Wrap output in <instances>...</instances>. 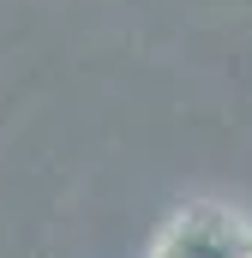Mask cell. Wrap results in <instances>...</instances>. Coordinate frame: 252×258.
<instances>
[{
  "mask_svg": "<svg viewBox=\"0 0 252 258\" xmlns=\"http://www.w3.org/2000/svg\"><path fill=\"white\" fill-rule=\"evenodd\" d=\"M150 258H252V228L216 204H192L174 216V228Z\"/></svg>",
  "mask_w": 252,
  "mask_h": 258,
  "instance_id": "obj_1",
  "label": "cell"
}]
</instances>
